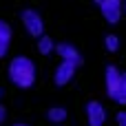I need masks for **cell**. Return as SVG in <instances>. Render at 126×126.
<instances>
[{"mask_svg":"<svg viewBox=\"0 0 126 126\" xmlns=\"http://www.w3.org/2000/svg\"><path fill=\"white\" fill-rule=\"evenodd\" d=\"M7 75L9 80L13 82V86L18 89H31L35 84V78H38V69H35V62L27 55H16L11 62H9V69H7Z\"/></svg>","mask_w":126,"mask_h":126,"instance_id":"obj_1","label":"cell"},{"mask_svg":"<svg viewBox=\"0 0 126 126\" xmlns=\"http://www.w3.org/2000/svg\"><path fill=\"white\" fill-rule=\"evenodd\" d=\"M104 82H106V95L117 102V104H126V86H124V73H120L117 66H106V75H104Z\"/></svg>","mask_w":126,"mask_h":126,"instance_id":"obj_2","label":"cell"},{"mask_svg":"<svg viewBox=\"0 0 126 126\" xmlns=\"http://www.w3.org/2000/svg\"><path fill=\"white\" fill-rule=\"evenodd\" d=\"M20 20L24 24V31L31 38H42L44 35V20H42V16L35 9H24L20 13Z\"/></svg>","mask_w":126,"mask_h":126,"instance_id":"obj_3","label":"cell"},{"mask_svg":"<svg viewBox=\"0 0 126 126\" xmlns=\"http://www.w3.org/2000/svg\"><path fill=\"white\" fill-rule=\"evenodd\" d=\"M93 2L97 4L109 24H117L120 18L124 16V0H93Z\"/></svg>","mask_w":126,"mask_h":126,"instance_id":"obj_4","label":"cell"},{"mask_svg":"<svg viewBox=\"0 0 126 126\" xmlns=\"http://www.w3.org/2000/svg\"><path fill=\"white\" fill-rule=\"evenodd\" d=\"M75 69H78V64L62 60V62L55 66V73H53V82H55L58 86H66V84L73 80V75H75Z\"/></svg>","mask_w":126,"mask_h":126,"instance_id":"obj_5","label":"cell"},{"mask_svg":"<svg viewBox=\"0 0 126 126\" xmlns=\"http://www.w3.org/2000/svg\"><path fill=\"white\" fill-rule=\"evenodd\" d=\"M86 120H89V126H104L106 122V109L100 104V102H89L86 104Z\"/></svg>","mask_w":126,"mask_h":126,"instance_id":"obj_6","label":"cell"},{"mask_svg":"<svg viewBox=\"0 0 126 126\" xmlns=\"http://www.w3.org/2000/svg\"><path fill=\"white\" fill-rule=\"evenodd\" d=\"M55 53L60 55V60H66V62H73V64H82V53L73 47V44H69V42H58V47H55Z\"/></svg>","mask_w":126,"mask_h":126,"instance_id":"obj_7","label":"cell"},{"mask_svg":"<svg viewBox=\"0 0 126 126\" xmlns=\"http://www.w3.org/2000/svg\"><path fill=\"white\" fill-rule=\"evenodd\" d=\"M11 27H9V22L7 20H0V58H4L7 55V51H9V44H11Z\"/></svg>","mask_w":126,"mask_h":126,"instance_id":"obj_8","label":"cell"},{"mask_svg":"<svg viewBox=\"0 0 126 126\" xmlns=\"http://www.w3.org/2000/svg\"><path fill=\"white\" fill-rule=\"evenodd\" d=\"M55 42L49 38V35H42V38H38V51L42 53V55H51V53H55Z\"/></svg>","mask_w":126,"mask_h":126,"instance_id":"obj_9","label":"cell"},{"mask_svg":"<svg viewBox=\"0 0 126 126\" xmlns=\"http://www.w3.org/2000/svg\"><path fill=\"white\" fill-rule=\"evenodd\" d=\"M47 120L53 122V124H62V122L66 120V109H62V106H51V109L47 111Z\"/></svg>","mask_w":126,"mask_h":126,"instance_id":"obj_10","label":"cell"},{"mask_svg":"<svg viewBox=\"0 0 126 126\" xmlns=\"http://www.w3.org/2000/svg\"><path fill=\"white\" fill-rule=\"evenodd\" d=\"M104 44H106V49H109L111 53H115V51H120V38H117L115 33H109V35L104 38Z\"/></svg>","mask_w":126,"mask_h":126,"instance_id":"obj_11","label":"cell"},{"mask_svg":"<svg viewBox=\"0 0 126 126\" xmlns=\"http://www.w3.org/2000/svg\"><path fill=\"white\" fill-rule=\"evenodd\" d=\"M115 122H117V126H126V111H117Z\"/></svg>","mask_w":126,"mask_h":126,"instance_id":"obj_12","label":"cell"},{"mask_svg":"<svg viewBox=\"0 0 126 126\" xmlns=\"http://www.w3.org/2000/svg\"><path fill=\"white\" fill-rule=\"evenodd\" d=\"M4 120H7V109H4V106L0 104V124H2Z\"/></svg>","mask_w":126,"mask_h":126,"instance_id":"obj_13","label":"cell"},{"mask_svg":"<svg viewBox=\"0 0 126 126\" xmlns=\"http://www.w3.org/2000/svg\"><path fill=\"white\" fill-rule=\"evenodd\" d=\"M13 126H29V124H13Z\"/></svg>","mask_w":126,"mask_h":126,"instance_id":"obj_14","label":"cell"},{"mask_svg":"<svg viewBox=\"0 0 126 126\" xmlns=\"http://www.w3.org/2000/svg\"><path fill=\"white\" fill-rule=\"evenodd\" d=\"M124 13H126V0H124Z\"/></svg>","mask_w":126,"mask_h":126,"instance_id":"obj_15","label":"cell"},{"mask_svg":"<svg viewBox=\"0 0 126 126\" xmlns=\"http://www.w3.org/2000/svg\"><path fill=\"white\" fill-rule=\"evenodd\" d=\"M124 86H126V73H124Z\"/></svg>","mask_w":126,"mask_h":126,"instance_id":"obj_16","label":"cell"},{"mask_svg":"<svg viewBox=\"0 0 126 126\" xmlns=\"http://www.w3.org/2000/svg\"><path fill=\"white\" fill-rule=\"evenodd\" d=\"M0 97H2V89H0Z\"/></svg>","mask_w":126,"mask_h":126,"instance_id":"obj_17","label":"cell"}]
</instances>
